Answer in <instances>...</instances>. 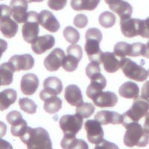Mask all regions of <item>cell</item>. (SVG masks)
I'll return each mask as SVG.
<instances>
[{"label":"cell","mask_w":149,"mask_h":149,"mask_svg":"<svg viewBox=\"0 0 149 149\" xmlns=\"http://www.w3.org/2000/svg\"><path fill=\"white\" fill-rule=\"evenodd\" d=\"M95 119L98 121L102 125H121L123 122V116L114 111L102 110L97 113L95 116Z\"/></svg>","instance_id":"cell-21"},{"label":"cell","mask_w":149,"mask_h":149,"mask_svg":"<svg viewBox=\"0 0 149 149\" xmlns=\"http://www.w3.org/2000/svg\"><path fill=\"white\" fill-rule=\"evenodd\" d=\"M116 55L114 52H103L102 56V63L104 65L105 71L109 73H114L121 68L122 60Z\"/></svg>","instance_id":"cell-20"},{"label":"cell","mask_w":149,"mask_h":149,"mask_svg":"<svg viewBox=\"0 0 149 149\" xmlns=\"http://www.w3.org/2000/svg\"><path fill=\"white\" fill-rule=\"evenodd\" d=\"M144 130L149 134V113L146 115V120L144 123Z\"/></svg>","instance_id":"cell-47"},{"label":"cell","mask_w":149,"mask_h":149,"mask_svg":"<svg viewBox=\"0 0 149 149\" xmlns=\"http://www.w3.org/2000/svg\"><path fill=\"white\" fill-rule=\"evenodd\" d=\"M95 112V107L94 105L92 104L91 103H82L79 106H77L75 109V113L81 116L84 119V118H88L91 116Z\"/></svg>","instance_id":"cell-34"},{"label":"cell","mask_w":149,"mask_h":149,"mask_svg":"<svg viewBox=\"0 0 149 149\" xmlns=\"http://www.w3.org/2000/svg\"><path fill=\"white\" fill-rule=\"evenodd\" d=\"M65 99L71 106H79L84 103L83 95L80 88L74 84L69 85L65 89Z\"/></svg>","instance_id":"cell-24"},{"label":"cell","mask_w":149,"mask_h":149,"mask_svg":"<svg viewBox=\"0 0 149 149\" xmlns=\"http://www.w3.org/2000/svg\"><path fill=\"white\" fill-rule=\"evenodd\" d=\"M91 83L86 89V95L89 98L93 100L98 94H100L102 90L106 87L107 85V80L102 73L97 76L91 78Z\"/></svg>","instance_id":"cell-22"},{"label":"cell","mask_w":149,"mask_h":149,"mask_svg":"<svg viewBox=\"0 0 149 149\" xmlns=\"http://www.w3.org/2000/svg\"><path fill=\"white\" fill-rule=\"evenodd\" d=\"M63 90L61 79L56 77H49L43 82V90L40 93L41 100L45 101L50 97L60 95Z\"/></svg>","instance_id":"cell-9"},{"label":"cell","mask_w":149,"mask_h":149,"mask_svg":"<svg viewBox=\"0 0 149 149\" xmlns=\"http://www.w3.org/2000/svg\"><path fill=\"white\" fill-rule=\"evenodd\" d=\"M84 129L89 142L92 144L98 145L104 140V130L102 125L97 120H87L85 122Z\"/></svg>","instance_id":"cell-11"},{"label":"cell","mask_w":149,"mask_h":149,"mask_svg":"<svg viewBox=\"0 0 149 149\" xmlns=\"http://www.w3.org/2000/svg\"><path fill=\"white\" fill-rule=\"evenodd\" d=\"M86 43L84 49L90 61H96L102 63L103 52L100 49V42L102 40V31L96 28H91L86 31L85 34Z\"/></svg>","instance_id":"cell-2"},{"label":"cell","mask_w":149,"mask_h":149,"mask_svg":"<svg viewBox=\"0 0 149 149\" xmlns=\"http://www.w3.org/2000/svg\"><path fill=\"white\" fill-rule=\"evenodd\" d=\"M148 19H149V17H148Z\"/></svg>","instance_id":"cell-51"},{"label":"cell","mask_w":149,"mask_h":149,"mask_svg":"<svg viewBox=\"0 0 149 149\" xmlns=\"http://www.w3.org/2000/svg\"><path fill=\"white\" fill-rule=\"evenodd\" d=\"M67 55L65 56L63 61V70L68 72H72L76 70L80 61L82 59L83 52L81 47L78 45L72 44L68 46Z\"/></svg>","instance_id":"cell-8"},{"label":"cell","mask_w":149,"mask_h":149,"mask_svg":"<svg viewBox=\"0 0 149 149\" xmlns=\"http://www.w3.org/2000/svg\"><path fill=\"white\" fill-rule=\"evenodd\" d=\"M100 0H71V7L74 10H93Z\"/></svg>","instance_id":"cell-30"},{"label":"cell","mask_w":149,"mask_h":149,"mask_svg":"<svg viewBox=\"0 0 149 149\" xmlns=\"http://www.w3.org/2000/svg\"><path fill=\"white\" fill-rule=\"evenodd\" d=\"M112 11L116 13L121 19L130 18L133 12L132 6L123 0H104Z\"/></svg>","instance_id":"cell-14"},{"label":"cell","mask_w":149,"mask_h":149,"mask_svg":"<svg viewBox=\"0 0 149 149\" xmlns=\"http://www.w3.org/2000/svg\"><path fill=\"white\" fill-rule=\"evenodd\" d=\"M8 49V42L2 39H0V59L2 58V54Z\"/></svg>","instance_id":"cell-44"},{"label":"cell","mask_w":149,"mask_h":149,"mask_svg":"<svg viewBox=\"0 0 149 149\" xmlns=\"http://www.w3.org/2000/svg\"><path fill=\"white\" fill-rule=\"evenodd\" d=\"M145 44L142 42H135L134 44H131L130 46V57H139L143 55L144 52Z\"/></svg>","instance_id":"cell-38"},{"label":"cell","mask_w":149,"mask_h":149,"mask_svg":"<svg viewBox=\"0 0 149 149\" xmlns=\"http://www.w3.org/2000/svg\"><path fill=\"white\" fill-rule=\"evenodd\" d=\"M126 133L124 136V143L130 148L146 147L149 142V135L138 122H132L125 127Z\"/></svg>","instance_id":"cell-3"},{"label":"cell","mask_w":149,"mask_h":149,"mask_svg":"<svg viewBox=\"0 0 149 149\" xmlns=\"http://www.w3.org/2000/svg\"><path fill=\"white\" fill-rule=\"evenodd\" d=\"M63 37L67 42L75 44L80 40V34L78 30L71 26H67L63 30Z\"/></svg>","instance_id":"cell-36"},{"label":"cell","mask_w":149,"mask_h":149,"mask_svg":"<svg viewBox=\"0 0 149 149\" xmlns=\"http://www.w3.org/2000/svg\"><path fill=\"white\" fill-rule=\"evenodd\" d=\"M84 118L79 114L64 115L59 121L60 127L64 136H74L81 129Z\"/></svg>","instance_id":"cell-6"},{"label":"cell","mask_w":149,"mask_h":149,"mask_svg":"<svg viewBox=\"0 0 149 149\" xmlns=\"http://www.w3.org/2000/svg\"><path fill=\"white\" fill-rule=\"evenodd\" d=\"M19 138L29 149L52 148V143L49 133L42 127L31 128L27 127Z\"/></svg>","instance_id":"cell-1"},{"label":"cell","mask_w":149,"mask_h":149,"mask_svg":"<svg viewBox=\"0 0 149 149\" xmlns=\"http://www.w3.org/2000/svg\"><path fill=\"white\" fill-rule=\"evenodd\" d=\"M148 75H149V70H148Z\"/></svg>","instance_id":"cell-50"},{"label":"cell","mask_w":149,"mask_h":149,"mask_svg":"<svg viewBox=\"0 0 149 149\" xmlns=\"http://www.w3.org/2000/svg\"><path fill=\"white\" fill-rule=\"evenodd\" d=\"M29 3H32V2H42L44 0H26Z\"/></svg>","instance_id":"cell-49"},{"label":"cell","mask_w":149,"mask_h":149,"mask_svg":"<svg viewBox=\"0 0 149 149\" xmlns=\"http://www.w3.org/2000/svg\"><path fill=\"white\" fill-rule=\"evenodd\" d=\"M13 147H12L11 145L7 141L4 140V139H2L0 138V149H12Z\"/></svg>","instance_id":"cell-45"},{"label":"cell","mask_w":149,"mask_h":149,"mask_svg":"<svg viewBox=\"0 0 149 149\" xmlns=\"http://www.w3.org/2000/svg\"><path fill=\"white\" fill-rule=\"evenodd\" d=\"M0 1H2V0H0Z\"/></svg>","instance_id":"cell-52"},{"label":"cell","mask_w":149,"mask_h":149,"mask_svg":"<svg viewBox=\"0 0 149 149\" xmlns=\"http://www.w3.org/2000/svg\"><path fill=\"white\" fill-rule=\"evenodd\" d=\"M38 15L35 11L28 12L27 19L22 29V37L26 42L31 43L38 37L40 31Z\"/></svg>","instance_id":"cell-7"},{"label":"cell","mask_w":149,"mask_h":149,"mask_svg":"<svg viewBox=\"0 0 149 149\" xmlns=\"http://www.w3.org/2000/svg\"><path fill=\"white\" fill-rule=\"evenodd\" d=\"M9 63H11L16 72L26 71L32 69L34 66V59L29 54L14 55L9 59Z\"/></svg>","instance_id":"cell-17"},{"label":"cell","mask_w":149,"mask_h":149,"mask_svg":"<svg viewBox=\"0 0 149 149\" xmlns=\"http://www.w3.org/2000/svg\"><path fill=\"white\" fill-rule=\"evenodd\" d=\"M118 148L116 145L113 144L111 142H108L107 141L105 140V139H104L100 144L96 145L95 148Z\"/></svg>","instance_id":"cell-43"},{"label":"cell","mask_w":149,"mask_h":149,"mask_svg":"<svg viewBox=\"0 0 149 149\" xmlns=\"http://www.w3.org/2000/svg\"><path fill=\"white\" fill-rule=\"evenodd\" d=\"M119 94L122 98L136 99L139 97V88L136 84L132 81H127L120 86Z\"/></svg>","instance_id":"cell-28"},{"label":"cell","mask_w":149,"mask_h":149,"mask_svg":"<svg viewBox=\"0 0 149 149\" xmlns=\"http://www.w3.org/2000/svg\"><path fill=\"white\" fill-rule=\"evenodd\" d=\"M0 86H1V84H0Z\"/></svg>","instance_id":"cell-53"},{"label":"cell","mask_w":149,"mask_h":149,"mask_svg":"<svg viewBox=\"0 0 149 149\" xmlns=\"http://www.w3.org/2000/svg\"><path fill=\"white\" fill-rule=\"evenodd\" d=\"M94 104L101 108L113 107L118 102V98L114 93L112 92H102L95 98L93 99Z\"/></svg>","instance_id":"cell-23"},{"label":"cell","mask_w":149,"mask_h":149,"mask_svg":"<svg viewBox=\"0 0 149 149\" xmlns=\"http://www.w3.org/2000/svg\"><path fill=\"white\" fill-rule=\"evenodd\" d=\"M43 108L45 111L49 114H54L58 113L62 107V101L60 98L55 96L50 97L44 101Z\"/></svg>","instance_id":"cell-31"},{"label":"cell","mask_w":149,"mask_h":149,"mask_svg":"<svg viewBox=\"0 0 149 149\" xmlns=\"http://www.w3.org/2000/svg\"><path fill=\"white\" fill-rule=\"evenodd\" d=\"M11 15L17 23H24L27 19L28 2L26 0H11Z\"/></svg>","instance_id":"cell-15"},{"label":"cell","mask_w":149,"mask_h":149,"mask_svg":"<svg viewBox=\"0 0 149 149\" xmlns=\"http://www.w3.org/2000/svg\"><path fill=\"white\" fill-rule=\"evenodd\" d=\"M7 132V126L4 122H0V138L5 136Z\"/></svg>","instance_id":"cell-46"},{"label":"cell","mask_w":149,"mask_h":149,"mask_svg":"<svg viewBox=\"0 0 149 149\" xmlns=\"http://www.w3.org/2000/svg\"><path fill=\"white\" fill-rule=\"evenodd\" d=\"M142 19L129 18L121 19L120 26L122 33L125 37L132 38L136 36L141 35L142 33Z\"/></svg>","instance_id":"cell-12"},{"label":"cell","mask_w":149,"mask_h":149,"mask_svg":"<svg viewBox=\"0 0 149 149\" xmlns=\"http://www.w3.org/2000/svg\"><path fill=\"white\" fill-rule=\"evenodd\" d=\"M141 97L149 102V81H146L142 86Z\"/></svg>","instance_id":"cell-42"},{"label":"cell","mask_w":149,"mask_h":149,"mask_svg":"<svg viewBox=\"0 0 149 149\" xmlns=\"http://www.w3.org/2000/svg\"><path fill=\"white\" fill-rule=\"evenodd\" d=\"M61 146L64 149L82 148L88 149V145L83 139H78L74 136H64L61 142Z\"/></svg>","instance_id":"cell-29"},{"label":"cell","mask_w":149,"mask_h":149,"mask_svg":"<svg viewBox=\"0 0 149 149\" xmlns=\"http://www.w3.org/2000/svg\"><path fill=\"white\" fill-rule=\"evenodd\" d=\"M121 69L127 78L136 81H145L148 77V72L146 69L129 58H124L122 60Z\"/></svg>","instance_id":"cell-5"},{"label":"cell","mask_w":149,"mask_h":149,"mask_svg":"<svg viewBox=\"0 0 149 149\" xmlns=\"http://www.w3.org/2000/svg\"><path fill=\"white\" fill-rule=\"evenodd\" d=\"M67 0H49L48 6L54 10H60L66 7Z\"/></svg>","instance_id":"cell-39"},{"label":"cell","mask_w":149,"mask_h":149,"mask_svg":"<svg viewBox=\"0 0 149 149\" xmlns=\"http://www.w3.org/2000/svg\"><path fill=\"white\" fill-rule=\"evenodd\" d=\"M98 21L102 27L105 29H109L115 25L116 18V16L111 12L104 11L99 16Z\"/></svg>","instance_id":"cell-32"},{"label":"cell","mask_w":149,"mask_h":149,"mask_svg":"<svg viewBox=\"0 0 149 149\" xmlns=\"http://www.w3.org/2000/svg\"><path fill=\"white\" fill-rule=\"evenodd\" d=\"M17 93L14 89H6L0 93V111L7 110L10 105L15 103Z\"/></svg>","instance_id":"cell-27"},{"label":"cell","mask_w":149,"mask_h":149,"mask_svg":"<svg viewBox=\"0 0 149 149\" xmlns=\"http://www.w3.org/2000/svg\"><path fill=\"white\" fill-rule=\"evenodd\" d=\"M74 26L78 29H83L88 24V19L84 14H78L74 17L73 20Z\"/></svg>","instance_id":"cell-40"},{"label":"cell","mask_w":149,"mask_h":149,"mask_svg":"<svg viewBox=\"0 0 149 149\" xmlns=\"http://www.w3.org/2000/svg\"><path fill=\"white\" fill-rule=\"evenodd\" d=\"M65 58L64 52L60 48H56L44 60V66L49 72H55L63 64Z\"/></svg>","instance_id":"cell-13"},{"label":"cell","mask_w":149,"mask_h":149,"mask_svg":"<svg viewBox=\"0 0 149 149\" xmlns=\"http://www.w3.org/2000/svg\"><path fill=\"white\" fill-rule=\"evenodd\" d=\"M149 110V102L142 97L134 99V102L127 111L122 114L123 122L122 125L125 127L132 122H138L142 117L146 116Z\"/></svg>","instance_id":"cell-4"},{"label":"cell","mask_w":149,"mask_h":149,"mask_svg":"<svg viewBox=\"0 0 149 149\" xmlns=\"http://www.w3.org/2000/svg\"><path fill=\"white\" fill-rule=\"evenodd\" d=\"M11 9L5 5H0V19L5 17H11Z\"/></svg>","instance_id":"cell-41"},{"label":"cell","mask_w":149,"mask_h":149,"mask_svg":"<svg viewBox=\"0 0 149 149\" xmlns=\"http://www.w3.org/2000/svg\"><path fill=\"white\" fill-rule=\"evenodd\" d=\"M39 23L52 33L57 32L60 29V23L52 12L43 10L38 15Z\"/></svg>","instance_id":"cell-18"},{"label":"cell","mask_w":149,"mask_h":149,"mask_svg":"<svg viewBox=\"0 0 149 149\" xmlns=\"http://www.w3.org/2000/svg\"><path fill=\"white\" fill-rule=\"evenodd\" d=\"M15 69L10 63H4L0 65V84L8 86L11 84L14 79Z\"/></svg>","instance_id":"cell-26"},{"label":"cell","mask_w":149,"mask_h":149,"mask_svg":"<svg viewBox=\"0 0 149 149\" xmlns=\"http://www.w3.org/2000/svg\"><path fill=\"white\" fill-rule=\"evenodd\" d=\"M101 74L100 63L96 61H91L86 67V74L90 79Z\"/></svg>","instance_id":"cell-37"},{"label":"cell","mask_w":149,"mask_h":149,"mask_svg":"<svg viewBox=\"0 0 149 149\" xmlns=\"http://www.w3.org/2000/svg\"><path fill=\"white\" fill-rule=\"evenodd\" d=\"M55 44V39L51 34L37 37L31 42V49L37 54H42L51 49Z\"/></svg>","instance_id":"cell-16"},{"label":"cell","mask_w":149,"mask_h":149,"mask_svg":"<svg viewBox=\"0 0 149 149\" xmlns=\"http://www.w3.org/2000/svg\"><path fill=\"white\" fill-rule=\"evenodd\" d=\"M0 31L6 38H12L18 31V24L10 17L0 19Z\"/></svg>","instance_id":"cell-25"},{"label":"cell","mask_w":149,"mask_h":149,"mask_svg":"<svg viewBox=\"0 0 149 149\" xmlns=\"http://www.w3.org/2000/svg\"><path fill=\"white\" fill-rule=\"evenodd\" d=\"M145 58H148L149 59V40L148 41L147 44L145 45V49H144V52H143V55Z\"/></svg>","instance_id":"cell-48"},{"label":"cell","mask_w":149,"mask_h":149,"mask_svg":"<svg viewBox=\"0 0 149 149\" xmlns=\"http://www.w3.org/2000/svg\"><path fill=\"white\" fill-rule=\"evenodd\" d=\"M8 122L11 125L10 132L14 136L19 137L27 128V122L24 120L22 114L18 111H11L6 116Z\"/></svg>","instance_id":"cell-10"},{"label":"cell","mask_w":149,"mask_h":149,"mask_svg":"<svg viewBox=\"0 0 149 149\" xmlns=\"http://www.w3.org/2000/svg\"><path fill=\"white\" fill-rule=\"evenodd\" d=\"M19 105L22 110L29 114H34L37 111V104L31 99L22 98L19 100Z\"/></svg>","instance_id":"cell-33"},{"label":"cell","mask_w":149,"mask_h":149,"mask_svg":"<svg viewBox=\"0 0 149 149\" xmlns=\"http://www.w3.org/2000/svg\"><path fill=\"white\" fill-rule=\"evenodd\" d=\"M130 46L131 44H129L125 42H117L114 46L113 52L119 58H125L126 56H130Z\"/></svg>","instance_id":"cell-35"},{"label":"cell","mask_w":149,"mask_h":149,"mask_svg":"<svg viewBox=\"0 0 149 149\" xmlns=\"http://www.w3.org/2000/svg\"><path fill=\"white\" fill-rule=\"evenodd\" d=\"M39 79L36 74L28 73L23 75L20 82V89L23 94L31 95L34 94L39 86Z\"/></svg>","instance_id":"cell-19"}]
</instances>
